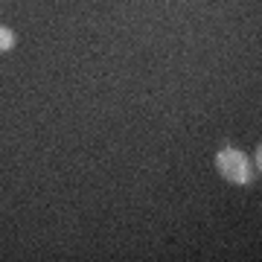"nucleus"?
<instances>
[{
    "label": "nucleus",
    "instance_id": "1",
    "mask_svg": "<svg viewBox=\"0 0 262 262\" xmlns=\"http://www.w3.org/2000/svg\"><path fill=\"white\" fill-rule=\"evenodd\" d=\"M215 169H219V175L230 184H251L253 178H259V169L253 166V160L245 155L242 149H233V146H222V149L215 151Z\"/></svg>",
    "mask_w": 262,
    "mask_h": 262
},
{
    "label": "nucleus",
    "instance_id": "2",
    "mask_svg": "<svg viewBox=\"0 0 262 262\" xmlns=\"http://www.w3.org/2000/svg\"><path fill=\"white\" fill-rule=\"evenodd\" d=\"M15 41H18V35L9 27H0V53H9L15 47Z\"/></svg>",
    "mask_w": 262,
    "mask_h": 262
}]
</instances>
